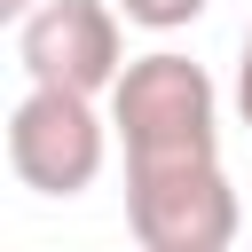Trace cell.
<instances>
[{"label":"cell","instance_id":"obj_1","mask_svg":"<svg viewBox=\"0 0 252 252\" xmlns=\"http://www.w3.org/2000/svg\"><path fill=\"white\" fill-rule=\"evenodd\" d=\"M110 126L126 150V228L142 252H220L244 205L220 165V87L205 63L150 47L126 55L110 87Z\"/></svg>","mask_w":252,"mask_h":252},{"label":"cell","instance_id":"obj_2","mask_svg":"<svg viewBox=\"0 0 252 252\" xmlns=\"http://www.w3.org/2000/svg\"><path fill=\"white\" fill-rule=\"evenodd\" d=\"M110 134L118 126L94 110V94L32 79L16 94V110H8V165L39 197H79V189H94V173L110 158Z\"/></svg>","mask_w":252,"mask_h":252},{"label":"cell","instance_id":"obj_3","mask_svg":"<svg viewBox=\"0 0 252 252\" xmlns=\"http://www.w3.org/2000/svg\"><path fill=\"white\" fill-rule=\"evenodd\" d=\"M16 63L39 87L110 94L118 71H126V16H118V0H39L16 24Z\"/></svg>","mask_w":252,"mask_h":252},{"label":"cell","instance_id":"obj_4","mask_svg":"<svg viewBox=\"0 0 252 252\" xmlns=\"http://www.w3.org/2000/svg\"><path fill=\"white\" fill-rule=\"evenodd\" d=\"M213 0H118V16L126 24H142V32H181V24H197Z\"/></svg>","mask_w":252,"mask_h":252},{"label":"cell","instance_id":"obj_5","mask_svg":"<svg viewBox=\"0 0 252 252\" xmlns=\"http://www.w3.org/2000/svg\"><path fill=\"white\" fill-rule=\"evenodd\" d=\"M236 118L252 126V24H244V55H236Z\"/></svg>","mask_w":252,"mask_h":252},{"label":"cell","instance_id":"obj_6","mask_svg":"<svg viewBox=\"0 0 252 252\" xmlns=\"http://www.w3.org/2000/svg\"><path fill=\"white\" fill-rule=\"evenodd\" d=\"M32 8H39V0H0V16H8V24H24Z\"/></svg>","mask_w":252,"mask_h":252}]
</instances>
